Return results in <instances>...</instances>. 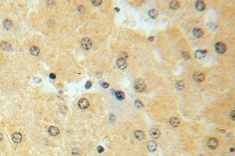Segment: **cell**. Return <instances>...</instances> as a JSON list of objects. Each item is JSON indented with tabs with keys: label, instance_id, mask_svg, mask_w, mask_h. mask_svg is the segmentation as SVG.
<instances>
[{
	"label": "cell",
	"instance_id": "26",
	"mask_svg": "<svg viewBox=\"0 0 235 156\" xmlns=\"http://www.w3.org/2000/svg\"><path fill=\"white\" fill-rule=\"evenodd\" d=\"M182 56L185 59H189L190 58V55L187 52H182Z\"/></svg>",
	"mask_w": 235,
	"mask_h": 156
},
{
	"label": "cell",
	"instance_id": "16",
	"mask_svg": "<svg viewBox=\"0 0 235 156\" xmlns=\"http://www.w3.org/2000/svg\"><path fill=\"white\" fill-rule=\"evenodd\" d=\"M3 26L4 28L7 30H11L13 26V25L10 20L9 19H6L4 20L3 22Z\"/></svg>",
	"mask_w": 235,
	"mask_h": 156
},
{
	"label": "cell",
	"instance_id": "29",
	"mask_svg": "<svg viewBox=\"0 0 235 156\" xmlns=\"http://www.w3.org/2000/svg\"><path fill=\"white\" fill-rule=\"evenodd\" d=\"M230 118L233 121H235V111L233 110L230 113Z\"/></svg>",
	"mask_w": 235,
	"mask_h": 156
},
{
	"label": "cell",
	"instance_id": "4",
	"mask_svg": "<svg viewBox=\"0 0 235 156\" xmlns=\"http://www.w3.org/2000/svg\"><path fill=\"white\" fill-rule=\"evenodd\" d=\"M207 146L211 149H215L218 146V141L214 138H211L207 141Z\"/></svg>",
	"mask_w": 235,
	"mask_h": 156
},
{
	"label": "cell",
	"instance_id": "25",
	"mask_svg": "<svg viewBox=\"0 0 235 156\" xmlns=\"http://www.w3.org/2000/svg\"><path fill=\"white\" fill-rule=\"evenodd\" d=\"M91 3L93 5L95 6H99L101 4V3H102V0L91 1Z\"/></svg>",
	"mask_w": 235,
	"mask_h": 156
},
{
	"label": "cell",
	"instance_id": "6",
	"mask_svg": "<svg viewBox=\"0 0 235 156\" xmlns=\"http://www.w3.org/2000/svg\"><path fill=\"white\" fill-rule=\"evenodd\" d=\"M116 64L118 67L121 69H124L127 66L126 61L123 58H120L117 59L116 61Z\"/></svg>",
	"mask_w": 235,
	"mask_h": 156
},
{
	"label": "cell",
	"instance_id": "10",
	"mask_svg": "<svg viewBox=\"0 0 235 156\" xmlns=\"http://www.w3.org/2000/svg\"><path fill=\"white\" fill-rule=\"evenodd\" d=\"M149 133L150 136L153 139H157L160 136L161 132L160 130L156 128L151 129L149 131Z\"/></svg>",
	"mask_w": 235,
	"mask_h": 156
},
{
	"label": "cell",
	"instance_id": "15",
	"mask_svg": "<svg viewBox=\"0 0 235 156\" xmlns=\"http://www.w3.org/2000/svg\"><path fill=\"white\" fill-rule=\"evenodd\" d=\"M169 123L172 127H176L179 126L180 124V120L178 118L172 117L169 119Z\"/></svg>",
	"mask_w": 235,
	"mask_h": 156
},
{
	"label": "cell",
	"instance_id": "13",
	"mask_svg": "<svg viewBox=\"0 0 235 156\" xmlns=\"http://www.w3.org/2000/svg\"><path fill=\"white\" fill-rule=\"evenodd\" d=\"M195 7L196 10L199 12L204 11L206 8V6L204 3L201 1H196L195 3Z\"/></svg>",
	"mask_w": 235,
	"mask_h": 156
},
{
	"label": "cell",
	"instance_id": "17",
	"mask_svg": "<svg viewBox=\"0 0 235 156\" xmlns=\"http://www.w3.org/2000/svg\"><path fill=\"white\" fill-rule=\"evenodd\" d=\"M193 34L195 37L196 38L202 37L203 35V32L202 30L199 28H195L193 30Z\"/></svg>",
	"mask_w": 235,
	"mask_h": 156
},
{
	"label": "cell",
	"instance_id": "20",
	"mask_svg": "<svg viewBox=\"0 0 235 156\" xmlns=\"http://www.w3.org/2000/svg\"><path fill=\"white\" fill-rule=\"evenodd\" d=\"M169 8L175 10L179 8L180 5L178 2L176 1H172L169 3Z\"/></svg>",
	"mask_w": 235,
	"mask_h": 156
},
{
	"label": "cell",
	"instance_id": "23",
	"mask_svg": "<svg viewBox=\"0 0 235 156\" xmlns=\"http://www.w3.org/2000/svg\"><path fill=\"white\" fill-rule=\"evenodd\" d=\"M185 84L182 81H179L176 83L175 87L177 90H182L184 89Z\"/></svg>",
	"mask_w": 235,
	"mask_h": 156
},
{
	"label": "cell",
	"instance_id": "28",
	"mask_svg": "<svg viewBox=\"0 0 235 156\" xmlns=\"http://www.w3.org/2000/svg\"><path fill=\"white\" fill-rule=\"evenodd\" d=\"M97 151L98 153H102L103 151H104V149L102 146L99 145L97 147Z\"/></svg>",
	"mask_w": 235,
	"mask_h": 156
},
{
	"label": "cell",
	"instance_id": "33",
	"mask_svg": "<svg viewBox=\"0 0 235 156\" xmlns=\"http://www.w3.org/2000/svg\"><path fill=\"white\" fill-rule=\"evenodd\" d=\"M3 139V135L0 133V141H1Z\"/></svg>",
	"mask_w": 235,
	"mask_h": 156
},
{
	"label": "cell",
	"instance_id": "3",
	"mask_svg": "<svg viewBox=\"0 0 235 156\" xmlns=\"http://www.w3.org/2000/svg\"><path fill=\"white\" fill-rule=\"evenodd\" d=\"M215 49L216 52L218 54H222L225 52L226 50V47L225 45L221 42H218L216 43L215 45Z\"/></svg>",
	"mask_w": 235,
	"mask_h": 156
},
{
	"label": "cell",
	"instance_id": "12",
	"mask_svg": "<svg viewBox=\"0 0 235 156\" xmlns=\"http://www.w3.org/2000/svg\"><path fill=\"white\" fill-rule=\"evenodd\" d=\"M0 48L3 51L9 52L11 49V46L9 42L3 41L0 43Z\"/></svg>",
	"mask_w": 235,
	"mask_h": 156
},
{
	"label": "cell",
	"instance_id": "5",
	"mask_svg": "<svg viewBox=\"0 0 235 156\" xmlns=\"http://www.w3.org/2000/svg\"><path fill=\"white\" fill-rule=\"evenodd\" d=\"M207 54V51L205 50H198L194 53V57L197 59H201L205 58Z\"/></svg>",
	"mask_w": 235,
	"mask_h": 156
},
{
	"label": "cell",
	"instance_id": "27",
	"mask_svg": "<svg viewBox=\"0 0 235 156\" xmlns=\"http://www.w3.org/2000/svg\"><path fill=\"white\" fill-rule=\"evenodd\" d=\"M92 86V82L91 81H88L86 83V85H85V88L86 89L88 90L91 88Z\"/></svg>",
	"mask_w": 235,
	"mask_h": 156
},
{
	"label": "cell",
	"instance_id": "7",
	"mask_svg": "<svg viewBox=\"0 0 235 156\" xmlns=\"http://www.w3.org/2000/svg\"><path fill=\"white\" fill-rule=\"evenodd\" d=\"M157 148V144L153 140H149L147 144V148L150 152H154Z\"/></svg>",
	"mask_w": 235,
	"mask_h": 156
},
{
	"label": "cell",
	"instance_id": "24",
	"mask_svg": "<svg viewBox=\"0 0 235 156\" xmlns=\"http://www.w3.org/2000/svg\"><path fill=\"white\" fill-rule=\"evenodd\" d=\"M135 105L136 106V107H137V108H142L143 107H144L143 106V104H142V103L141 102V101L139 100H136V101H135Z\"/></svg>",
	"mask_w": 235,
	"mask_h": 156
},
{
	"label": "cell",
	"instance_id": "31",
	"mask_svg": "<svg viewBox=\"0 0 235 156\" xmlns=\"http://www.w3.org/2000/svg\"><path fill=\"white\" fill-rule=\"evenodd\" d=\"M49 77H50V78L51 79H55L56 76L55 74H54L52 73V74H50V75H49Z\"/></svg>",
	"mask_w": 235,
	"mask_h": 156
},
{
	"label": "cell",
	"instance_id": "32",
	"mask_svg": "<svg viewBox=\"0 0 235 156\" xmlns=\"http://www.w3.org/2000/svg\"><path fill=\"white\" fill-rule=\"evenodd\" d=\"M147 40H148V41H149V42H152V41H154V37H153V36H150L148 38Z\"/></svg>",
	"mask_w": 235,
	"mask_h": 156
},
{
	"label": "cell",
	"instance_id": "19",
	"mask_svg": "<svg viewBox=\"0 0 235 156\" xmlns=\"http://www.w3.org/2000/svg\"><path fill=\"white\" fill-rule=\"evenodd\" d=\"M134 136L136 139L141 140L144 138L145 134L143 132L140 130H137L134 132Z\"/></svg>",
	"mask_w": 235,
	"mask_h": 156
},
{
	"label": "cell",
	"instance_id": "1",
	"mask_svg": "<svg viewBox=\"0 0 235 156\" xmlns=\"http://www.w3.org/2000/svg\"><path fill=\"white\" fill-rule=\"evenodd\" d=\"M134 88L137 92L141 93L146 88V83L143 79H139L136 80L134 83Z\"/></svg>",
	"mask_w": 235,
	"mask_h": 156
},
{
	"label": "cell",
	"instance_id": "2",
	"mask_svg": "<svg viewBox=\"0 0 235 156\" xmlns=\"http://www.w3.org/2000/svg\"><path fill=\"white\" fill-rule=\"evenodd\" d=\"M92 46V42L91 40L88 37L83 38L81 41V46L83 49L89 50L90 49Z\"/></svg>",
	"mask_w": 235,
	"mask_h": 156
},
{
	"label": "cell",
	"instance_id": "11",
	"mask_svg": "<svg viewBox=\"0 0 235 156\" xmlns=\"http://www.w3.org/2000/svg\"><path fill=\"white\" fill-rule=\"evenodd\" d=\"M48 132L50 135L52 136H57L59 134L60 130L58 127L56 126H52L49 128Z\"/></svg>",
	"mask_w": 235,
	"mask_h": 156
},
{
	"label": "cell",
	"instance_id": "30",
	"mask_svg": "<svg viewBox=\"0 0 235 156\" xmlns=\"http://www.w3.org/2000/svg\"><path fill=\"white\" fill-rule=\"evenodd\" d=\"M101 86H102V88H103L104 89H106L109 86V84L107 83H103L101 85Z\"/></svg>",
	"mask_w": 235,
	"mask_h": 156
},
{
	"label": "cell",
	"instance_id": "21",
	"mask_svg": "<svg viewBox=\"0 0 235 156\" xmlns=\"http://www.w3.org/2000/svg\"><path fill=\"white\" fill-rule=\"evenodd\" d=\"M148 14L150 18H151L152 19H154L157 18L158 14V11H157L156 9H153L150 10L149 11Z\"/></svg>",
	"mask_w": 235,
	"mask_h": 156
},
{
	"label": "cell",
	"instance_id": "8",
	"mask_svg": "<svg viewBox=\"0 0 235 156\" xmlns=\"http://www.w3.org/2000/svg\"><path fill=\"white\" fill-rule=\"evenodd\" d=\"M78 106L81 109H86L89 106V102L86 98L81 99L78 102Z\"/></svg>",
	"mask_w": 235,
	"mask_h": 156
},
{
	"label": "cell",
	"instance_id": "9",
	"mask_svg": "<svg viewBox=\"0 0 235 156\" xmlns=\"http://www.w3.org/2000/svg\"><path fill=\"white\" fill-rule=\"evenodd\" d=\"M193 77L194 80L196 82H202L204 80V75L200 72H196L195 73Z\"/></svg>",
	"mask_w": 235,
	"mask_h": 156
},
{
	"label": "cell",
	"instance_id": "18",
	"mask_svg": "<svg viewBox=\"0 0 235 156\" xmlns=\"http://www.w3.org/2000/svg\"><path fill=\"white\" fill-rule=\"evenodd\" d=\"M30 52L31 54L33 56H37L40 53V49L38 47L32 46L31 47Z\"/></svg>",
	"mask_w": 235,
	"mask_h": 156
},
{
	"label": "cell",
	"instance_id": "14",
	"mask_svg": "<svg viewBox=\"0 0 235 156\" xmlns=\"http://www.w3.org/2000/svg\"><path fill=\"white\" fill-rule=\"evenodd\" d=\"M12 140L15 143H20L22 140V135L20 133L16 132L13 134L12 137Z\"/></svg>",
	"mask_w": 235,
	"mask_h": 156
},
{
	"label": "cell",
	"instance_id": "22",
	"mask_svg": "<svg viewBox=\"0 0 235 156\" xmlns=\"http://www.w3.org/2000/svg\"><path fill=\"white\" fill-rule=\"evenodd\" d=\"M115 96L117 99L119 101H122L125 98V93L121 90L117 91L115 92Z\"/></svg>",
	"mask_w": 235,
	"mask_h": 156
}]
</instances>
